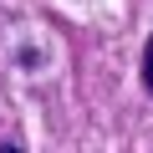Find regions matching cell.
Wrapping results in <instances>:
<instances>
[{"label":"cell","instance_id":"obj_1","mask_svg":"<svg viewBox=\"0 0 153 153\" xmlns=\"http://www.w3.org/2000/svg\"><path fill=\"white\" fill-rule=\"evenodd\" d=\"M143 87L153 92V36H148V46H143Z\"/></svg>","mask_w":153,"mask_h":153}]
</instances>
